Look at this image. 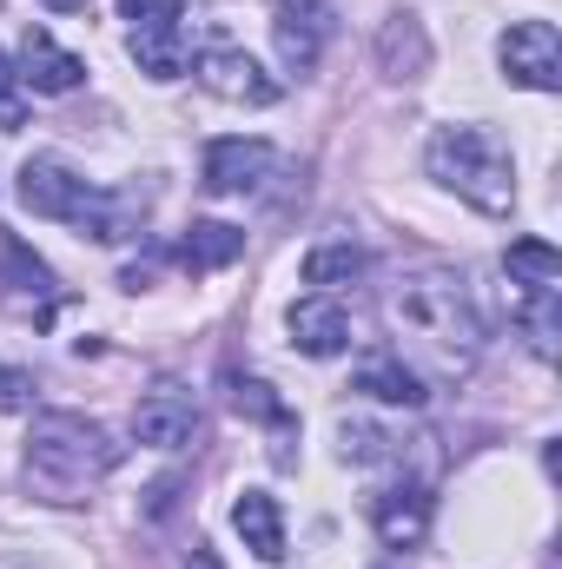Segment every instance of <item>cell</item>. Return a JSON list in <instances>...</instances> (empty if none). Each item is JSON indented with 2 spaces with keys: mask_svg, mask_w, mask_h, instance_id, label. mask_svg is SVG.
I'll list each match as a JSON object with an SVG mask.
<instances>
[{
  "mask_svg": "<svg viewBox=\"0 0 562 569\" xmlns=\"http://www.w3.org/2000/svg\"><path fill=\"white\" fill-rule=\"evenodd\" d=\"M371 523H378L384 550H411V543H423V530H430V497L423 490H384L371 503Z\"/></svg>",
  "mask_w": 562,
  "mask_h": 569,
  "instance_id": "4fadbf2b",
  "label": "cell"
},
{
  "mask_svg": "<svg viewBox=\"0 0 562 569\" xmlns=\"http://www.w3.org/2000/svg\"><path fill=\"white\" fill-rule=\"evenodd\" d=\"M378 67H384V80H423L430 73V33H423L418 13H391L384 27H378Z\"/></svg>",
  "mask_w": 562,
  "mask_h": 569,
  "instance_id": "7c38bea8",
  "label": "cell"
},
{
  "mask_svg": "<svg viewBox=\"0 0 562 569\" xmlns=\"http://www.w3.org/2000/svg\"><path fill=\"white\" fill-rule=\"evenodd\" d=\"M384 318L398 331V358L423 385H463L483 358V311L470 298L463 272L450 266H418L384 291Z\"/></svg>",
  "mask_w": 562,
  "mask_h": 569,
  "instance_id": "6da1fadb",
  "label": "cell"
},
{
  "mask_svg": "<svg viewBox=\"0 0 562 569\" xmlns=\"http://www.w3.org/2000/svg\"><path fill=\"white\" fill-rule=\"evenodd\" d=\"M364 252L351 246V239H338V246H318V252H304V284H318V291H338V284H358L364 279Z\"/></svg>",
  "mask_w": 562,
  "mask_h": 569,
  "instance_id": "ac0fdd59",
  "label": "cell"
},
{
  "mask_svg": "<svg viewBox=\"0 0 562 569\" xmlns=\"http://www.w3.org/2000/svg\"><path fill=\"white\" fill-rule=\"evenodd\" d=\"M523 331H530V351H536V358H556V338H562L556 284H530V305H523Z\"/></svg>",
  "mask_w": 562,
  "mask_h": 569,
  "instance_id": "d6986e66",
  "label": "cell"
},
{
  "mask_svg": "<svg viewBox=\"0 0 562 569\" xmlns=\"http://www.w3.org/2000/svg\"><path fill=\"white\" fill-rule=\"evenodd\" d=\"M192 73H199V87L205 93H219V100H232V107H272L284 87L245 53V47H232V40H212L199 60H192Z\"/></svg>",
  "mask_w": 562,
  "mask_h": 569,
  "instance_id": "8992f818",
  "label": "cell"
},
{
  "mask_svg": "<svg viewBox=\"0 0 562 569\" xmlns=\"http://www.w3.org/2000/svg\"><path fill=\"white\" fill-rule=\"evenodd\" d=\"M378 569H404V563H378Z\"/></svg>",
  "mask_w": 562,
  "mask_h": 569,
  "instance_id": "83f0119b",
  "label": "cell"
},
{
  "mask_svg": "<svg viewBox=\"0 0 562 569\" xmlns=\"http://www.w3.org/2000/svg\"><path fill=\"white\" fill-rule=\"evenodd\" d=\"M331 33V0H272V40L291 73H311Z\"/></svg>",
  "mask_w": 562,
  "mask_h": 569,
  "instance_id": "52a82bcc",
  "label": "cell"
},
{
  "mask_svg": "<svg viewBox=\"0 0 562 569\" xmlns=\"http://www.w3.org/2000/svg\"><path fill=\"white\" fill-rule=\"evenodd\" d=\"M20 80H27L33 93H73V87L87 80V60L67 53L47 27H27V40H20Z\"/></svg>",
  "mask_w": 562,
  "mask_h": 569,
  "instance_id": "8fae6325",
  "label": "cell"
},
{
  "mask_svg": "<svg viewBox=\"0 0 562 569\" xmlns=\"http://www.w3.org/2000/svg\"><path fill=\"white\" fill-rule=\"evenodd\" d=\"M423 166L443 192H456L463 206H476L483 219H510L516 206V166H510V146L496 140L490 127H436L423 146Z\"/></svg>",
  "mask_w": 562,
  "mask_h": 569,
  "instance_id": "277c9868",
  "label": "cell"
},
{
  "mask_svg": "<svg viewBox=\"0 0 562 569\" xmlns=\"http://www.w3.org/2000/svg\"><path fill=\"white\" fill-rule=\"evenodd\" d=\"M358 391H364V398H378V405H404V411H418L423 398H430V391H423V378L398 358V351L364 358V365H358Z\"/></svg>",
  "mask_w": 562,
  "mask_h": 569,
  "instance_id": "5bb4252c",
  "label": "cell"
},
{
  "mask_svg": "<svg viewBox=\"0 0 562 569\" xmlns=\"http://www.w3.org/2000/svg\"><path fill=\"white\" fill-rule=\"evenodd\" d=\"M127 47H133L140 73H152V80H179V73H185V33H179V27H145V33H127Z\"/></svg>",
  "mask_w": 562,
  "mask_h": 569,
  "instance_id": "e0dca14e",
  "label": "cell"
},
{
  "mask_svg": "<svg viewBox=\"0 0 562 569\" xmlns=\"http://www.w3.org/2000/svg\"><path fill=\"white\" fill-rule=\"evenodd\" d=\"M20 206H27L33 219L73 226L80 239H100V246L133 239L140 219H145V206L133 199V192H107V186L80 179V172H73L67 159H53V152H40V159L20 166Z\"/></svg>",
  "mask_w": 562,
  "mask_h": 569,
  "instance_id": "3957f363",
  "label": "cell"
},
{
  "mask_svg": "<svg viewBox=\"0 0 562 569\" xmlns=\"http://www.w3.org/2000/svg\"><path fill=\"white\" fill-rule=\"evenodd\" d=\"M47 7H53V13H67V7H87V0H47Z\"/></svg>",
  "mask_w": 562,
  "mask_h": 569,
  "instance_id": "484cf974",
  "label": "cell"
},
{
  "mask_svg": "<svg viewBox=\"0 0 562 569\" xmlns=\"http://www.w3.org/2000/svg\"><path fill=\"white\" fill-rule=\"evenodd\" d=\"M284 331H291V345H298L304 358H338V351L351 345V318H344V305H338L331 291L298 298V305L284 311Z\"/></svg>",
  "mask_w": 562,
  "mask_h": 569,
  "instance_id": "9c48e42d",
  "label": "cell"
},
{
  "mask_svg": "<svg viewBox=\"0 0 562 569\" xmlns=\"http://www.w3.org/2000/svg\"><path fill=\"white\" fill-rule=\"evenodd\" d=\"M192 569H219V563H212V557H205V550H199V557H192Z\"/></svg>",
  "mask_w": 562,
  "mask_h": 569,
  "instance_id": "4316f807",
  "label": "cell"
},
{
  "mask_svg": "<svg viewBox=\"0 0 562 569\" xmlns=\"http://www.w3.org/2000/svg\"><path fill=\"white\" fill-rule=\"evenodd\" d=\"M192 430H199V405H192V391H179V385L145 391L140 411H133V437L152 443V450H179V443H192Z\"/></svg>",
  "mask_w": 562,
  "mask_h": 569,
  "instance_id": "30bf717a",
  "label": "cell"
},
{
  "mask_svg": "<svg viewBox=\"0 0 562 569\" xmlns=\"http://www.w3.org/2000/svg\"><path fill=\"white\" fill-rule=\"evenodd\" d=\"M120 463L113 430L80 411H40L27 437V490L47 503H87Z\"/></svg>",
  "mask_w": 562,
  "mask_h": 569,
  "instance_id": "7a4b0ae2",
  "label": "cell"
},
{
  "mask_svg": "<svg viewBox=\"0 0 562 569\" xmlns=\"http://www.w3.org/2000/svg\"><path fill=\"white\" fill-rule=\"evenodd\" d=\"M239 252H245V232L225 226V219H199V226L185 232V246H179V259H185L192 272H219V266H232Z\"/></svg>",
  "mask_w": 562,
  "mask_h": 569,
  "instance_id": "2e32d148",
  "label": "cell"
},
{
  "mask_svg": "<svg viewBox=\"0 0 562 569\" xmlns=\"http://www.w3.org/2000/svg\"><path fill=\"white\" fill-rule=\"evenodd\" d=\"M279 152L265 140H212L205 146V192H265Z\"/></svg>",
  "mask_w": 562,
  "mask_h": 569,
  "instance_id": "ba28073f",
  "label": "cell"
},
{
  "mask_svg": "<svg viewBox=\"0 0 562 569\" xmlns=\"http://www.w3.org/2000/svg\"><path fill=\"white\" fill-rule=\"evenodd\" d=\"M503 272L523 279V284H556L562 279V252L543 246V239H516V246L503 252Z\"/></svg>",
  "mask_w": 562,
  "mask_h": 569,
  "instance_id": "44dd1931",
  "label": "cell"
},
{
  "mask_svg": "<svg viewBox=\"0 0 562 569\" xmlns=\"http://www.w3.org/2000/svg\"><path fill=\"white\" fill-rule=\"evenodd\" d=\"M232 530L245 537V550H252V557H265V563H279V557H284L279 497H265V490H245V497L232 503Z\"/></svg>",
  "mask_w": 562,
  "mask_h": 569,
  "instance_id": "9a60e30c",
  "label": "cell"
},
{
  "mask_svg": "<svg viewBox=\"0 0 562 569\" xmlns=\"http://www.w3.org/2000/svg\"><path fill=\"white\" fill-rule=\"evenodd\" d=\"M13 87H20V73H13V60H7V53H0V100H7V93H13Z\"/></svg>",
  "mask_w": 562,
  "mask_h": 569,
  "instance_id": "d4e9b609",
  "label": "cell"
},
{
  "mask_svg": "<svg viewBox=\"0 0 562 569\" xmlns=\"http://www.w3.org/2000/svg\"><path fill=\"white\" fill-rule=\"evenodd\" d=\"M120 20L145 33V27H179L185 20V0H120Z\"/></svg>",
  "mask_w": 562,
  "mask_h": 569,
  "instance_id": "7402d4cb",
  "label": "cell"
},
{
  "mask_svg": "<svg viewBox=\"0 0 562 569\" xmlns=\"http://www.w3.org/2000/svg\"><path fill=\"white\" fill-rule=\"evenodd\" d=\"M225 391H232V411H239V418H259V425H272L279 437L298 430V425H291V411L272 398V385H259V378H232Z\"/></svg>",
  "mask_w": 562,
  "mask_h": 569,
  "instance_id": "ffe728a7",
  "label": "cell"
},
{
  "mask_svg": "<svg viewBox=\"0 0 562 569\" xmlns=\"http://www.w3.org/2000/svg\"><path fill=\"white\" fill-rule=\"evenodd\" d=\"M0 133H20V107L13 100H0Z\"/></svg>",
  "mask_w": 562,
  "mask_h": 569,
  "instance_id": "cb8c5ba5",
  "label": "cell"
},
{
  "mask_svg": "<svg viewBox=\"0 0 562 569\" xmlns=\"http://www.w3.org/2000/svg\"><path fill=\"white\" fill-rule=\"evenodd\" d=\"M496 67L510 87H530V93H556L562 87V40L550 20H516L503 27L496 40Z\"/></svg>",
  "mask_w": 562,
  "mask_h": 569,
  "instance_id": "5b68a950",
  "label": "cell"
},
{
  "mask_svg": "<svg viewBox=\"0 0 562 569\" xmlns=\"http://www.w3.org/2000/svg\"><path fill=\"white\" fill-rule=\"evenodd\" d=\"M33 371H20V365H7L0 371V411H33Z\"/></svg>",
  "mask_w": 562,
  "mask_h": 569,
  "instance_id": "603a6c76",
  "label": "cell"
}]
</instances>
